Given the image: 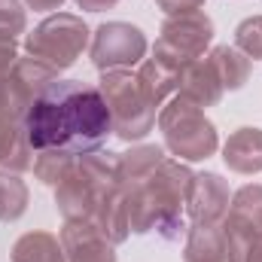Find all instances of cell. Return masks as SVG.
Wrapping results in <instances>:
<instances>
[{
  "label": "cell",
  "mask_w": 262,
  "mask_h": 262,
  "mask_svg": "<svg viewBox=\"0 0 262 262\" xmlns=\"http://www.w3.org/2000/svg\"><path fill=\"white\" fill-rule=\"evenodd\" d=\"M229 183L216 171L192 174L189 192H186V213L192 223H223L229 213Z\"/></svg>",
  "instance_id": "obj_10"
},
{
  "label": "cell",
  "mask_w": 262,
  "mask_h": 262,
  "mask_svg": "<svg viewBox=\"0 0 262 262\" xmlns=\"http://www.w3.org/2000/svg\"><path fill=\"white\" fill-rule=\"evenodd\" d=\"M92 46L89 25L73 12H52L46 15L31 34H25V52L43 64L55 67L58 73L76 64V58Z\"/></svg>",
  "instance_id": "obj_6"
},
{
  "label": "cell",
  "mask_w": 262,
  "mask_h": 262,
  "mask_svg": "<svg viewBox=\"0 0 262 262\" xmlns=\"http://www.w3.org/2000/svg\"><path fill=\"white\" fill-rule=\"evenodd\" d=\"M223 232H226V247H229V262H247L250 244L262 235V186L259 183H247L241 186L232 201H229V213L223 220Z\"/></svg>",
  "instance_id": "obj_9"
},
{
  "label": "cell",
  "mask_w": 262,
  "mask_h": 262,
  "mask_svg": "<svg viewBox=\"0 0 262 262\" xmlns=\"http://www.w3.org/2000/svg\"><path fill=\"white\" fill-rule=\"evenodd\" d=\"M25 6L34 12H58L64 6V0H25Z\"/></svg>",
  "instance_id": "obj_28"
},
{
  "label": "cell",
  "mask_w": 262,
  "mask_h": 262,
  "mask_svg": "<svg viewBox=\"0 0 262 262\" xmlns=\"http://www.w3.org/2000/svg\"><path fill=\"white\" fill-rule=\"evenodd\" d=\"M159 131L165 137V146L180 162H204L220 149L216 125L204 116V110L186 101L183 95H174L159 110Z\"/></svg>",
  "instance_id": "obj_4"
},
{
  "label": "cell",
  "mask_w": 262,
  "mask_h": 262,
  "mask_svg": "<svg viewBox=\"0 0 262 262\" xmlns=\"http://www.w3.org/2000/svg\"><path fill=\"white\" fill-rule=\"evenodd\" d=\"M119 189V152L92 149L76 156L70 174L55 186V207L64 223H92L101 201Z\"/></svg>",
  "instance_id": "obj_3"
},
{
  "label": "cell",
  "mask_w": 262,
  "mask_h": 262,
  "mask_svg": "<svg viewBox=\"0 0 262 262\" xmlns=\"http://www.w3.org/2000/svg\"><path fill=\"white\" fill-rule=\"evenodd\" d=\"M156 6L168 15H183V12H198L204 0H156Z\"/></svg>",
  "instance_id": "obj_26"
},
{
  "label": "cell",
  "mask_w": 262,
  "mask_h": 262,
  "mask_svg": "<svg viewBox=\"0 0 262 262\" xmlns=\"http://www.w3.org/2000/svg\"><path fill=\"white\" fill-rule=\"evenodd\" d=\"M134 76H137V82H140V89H143V95H146V101L152 107H165L180 92V73L171 70V67H165L156 58L140 61Z\"/></svg>",
  "instance_id": "obj_16"
},
{
  "label": "cell",
  "mask_w": 262,
  "mask_h": 262,
  "mask_svg": "<svg viewBox=\"0 0 262 262\" xmlns=\"http://www.w3.org/2000/svg\"><path fill=\"white\" fill-rule=\"evenodd\" d=\"M15 61H18V49H15V43H6V40H0V79L12 73Z\"/></svg>",
  "instance_id": "obj_27"
},
{
  "label": "cell",
  "mask_w": 262,
  "mask_h": 262,
  "mask_svg": "<svg viewBox=\"0 0 262 262\" xmlns=\"http://www.w3.org/2000/svg\"><path fill=\"white\" fill-rule=\"evenodd\" d=\"M192 183V171L180 159H162L159 168L140 180V183H125V210H128V226L134 235L156 232L165 241H180L186 235V192Z\"/></svg>",
  "instance_id": "obj_2"
},
{
  "label": "cell",
  "mask_w": 262,
  "mask_h": 262,
  "mask_svg": "<svg viewBox=\"0 0 262 262\" xmlns=\"http://www.w3.org/2000/svg\"><path fill=\"white\" fill-rule=\"evenodd\" d=\"M28 183L15 171H0V223H18L28 210Z\"/></svg>",
  "instance_id": "obj_21"
},
{
  "label": "cell",
  "mask_w": 262,
  "mask_h": 262,
  "mask_svg": "<svg viewBox=\"0 0 262 262\" xmlns=\"http://www.w3.org/2000/svg\"><path fill=\"white\" fill-rule=\"evenodd\" d=\"M25 128L34 152L70 149L82 156L107 143L113 122L98 85L82 79H58L34 101L25 116Z\"/></svg>",
  "instance_id": "obj_1"
},
{
  "label": "cell",
  "mask_w": 262,
  "mask_h": 262,
  "mask_svg": "<svg viewBox=\"0 0 262 262\" xmlns=\"http://www.w3.org/2000/svg\"><path fill=\"white\" fill-rule=\"evenodd\" d=\"M34 168V146L28 140V128L21 119L0 116V171H31Z\"/></svg>",
  "instance_id": "obj_14"
},
{
  "label": "cell",
  "mask_w": 262,
  "mask_h": 262,
  "mask_svg": "<svg viewBox=\"0 0 262 262\" xmlns=\"http://www.w3.org/2000/svg\"><path fill=\"white\" fill-rule=\"evenodd\" d=\"M223 82H220V76L213 73V67L207 58H198L192 64H186L180 70V92L177 95H183L186 101H192L198 104L201 110L204 107H216L220 101H223Z\"/></svg>",
  "instance_id": "obj_13"
},
{
  "label": "cell",
  "mask_w": 262,
  "mask_h": 262,
  "mask_svg": "<svg viewBox=\"0 0 262 262\" xmlns=\"http://www.w3.org/2000/svg\"><path fill=\"white\" fill-rule=\"evenodd\" d=\"M92 223L101 229V235H104L110 244H122V241L128 238L131 226H128V210H125V195H122V189L101 201V207H98V213H95Z\"/></svg>",
  "instance_id": "obj_20"
},
{
  "label": "cell",
  "mask_w": 262,
  "mask_h": 262,
  "mask_svg": "<svg viewBox=\"0 0 262 262\" xmlns=\"http://www.w3.org/2000/svg\"><path fill=\"white\" fill-rule=\"evenodd\" d=\"M98 89L107 101L113 134L125 143L143 140L156 125V107L146 101L137 76L131 70H107L98 79Z\"/></svg>",
  "instance_id": "obj_5"
},
{
  "label": "cell",
  "mask_w": 262,
  "mask_h": 262,
  "mask_svg": "<svg viewBox=\"0 0 262 262\" xmlns=\"http://www.w3.org/2000/svg\"><path fill=\"white\" fill-rule=\"evenodd\" d=\"M162 159H165V149L159 143H137L125 152H119V180H122V186L146 180L159 168Z\"/></svg>",
  "instance_id": "obj_19"
},
{
  "label": "cell",
  "mask_w": 262,
  "mask_h": 262,
  "mask_svg": "<svg viewBox=\"0 0 262 262\" xmlns=\"http://www.w3.org/2000/svg\"><path fill=\"white\" fill-rule=\"evenodd\" d=\"M183 262H229L223 223H192L186 229Z\"/></svg>",
  "instance_id": "obj_15"
},
{
  "label": "cell",
  "mask_w": 262,
  "mask_h": 262,
  "mask_svg": "<svg viewBox=\"0 0 262 262\" xmlns=\"http://www.w3.org/2000/svg\"><path fill=\"white\" fill-rule=\"evenodd\" d=\"M31 107H34V101L18 89V82L12 79V73L3 76V79H0V116L21 119V122H25V116H28Z\"/></svg>",
  "instance_id": "obj_23"
},
{
  "label": "cell",
  "mask_w": 262,
  "mask_h": 262,
  "mask_svg": "<svg viewBox=\"0 0 262 262\" xmlns=\"http://www.w3.org/2000/svg\"><path fill=\"white\" fill-rule=\"evenodd\" d=\"M73 3L85 12H104V9H113L119 0H73Z\"/></svg>",
  "instance_id": "obj_29"
},
{
  "label": "cell",
  "mask_w": 262,
  "mask_h": 262,
  "mask_svg": "<svg viewBox=\"0 0 262 262\" xmlns=\"http://www.w3.org/2000/svg\"><path fill=\"white\" fill-rule=\"evenodd\" d=\"M204 58L210 61L213 73L223 82V89H229V92L244 89V82L250 79V58L235 46H213L210 55H204Z\"/></svg>",
  "instance_id": "obj_18"
},
{
  "label": "cell",
  "mask_w": 262,
  "mask_h": 262,
  "mask_svg": "<svg viewBox=\"0 0 262 262\" xmlns=\"http://www.w3.org/2000/svg\"><path fill=\"white\" fill-rule=\"evenodd\" d=\"M235 49L253 61H262V15H250L235 28Z\"/></svg>",
  "instance_id": "obj_25"
},
{
  "label": "cell",
  "mask_w": 262,
  "mask_h": 262,
  "mask_svg": "<svg viewBox=\"0 0 262 262\" xmlns=\"http://www.w3.org/2000/svg\"><path fill=\"white\" fill-rule=\"evenodd\" d=\"M9 262H67L61 238H55L52 232H25L15 238Z\"/></svg>",
  "instance_id": "obj_17"
},
{
  "label": "cell",
  "mask_w": 262,
  "mask_h": 262,
  "mask_svg": "<svg viewBox=\"0 0 262 262\" xmlns=\"http://www.w3.org/2000/svg\"><path fill=\"white\" fill-rule=\"evenodd\" d=\"M223 162L229 171L235 174H259L262 171V128L244 125V128L232 131L229 140L223 143Z\"/></svg>",
  "instance_id": "obj_12"
},
{
  "label": "cell",
  "mask_w": 262,
  "mask_h": 262,
  "mask_svg": "<svg viewBox=\"0 0 262 262\" xmlns=\"http://www.w3.org/2000/svg\"><path fill=\"white\" fill-rule=\"evenodd\" d=\"M146 55V37L137 25L128 21H104L92 34L89 58L101 73L107 70H131Z\"/></svg>",
  "instance_id": "obj_8"
},
{
  "label": "cell",
  "mask_w": 262,
  "mask_h": 262,
  "mask_svg": "<svg viewBox=\"0 0 262 262\" xmlns=\"http://www.w3.org/2000/svg\"><path fill=\"white\" fill-rule=\"evenodd\" d=\"M247 262H262V235H256V241L250 244V253H247Z\"/></svg>",
  "instance_id": "obj_30"
},
{
  "label": "cell",
  "mask_w": 262,
  "mask_h": 262,
  "mask_svg": "<svg viewBox=\"0 0 262 262\" xmlns=\"http://www.w3.org/2000/svg\"><path fill=\"white\" fill-rule=\"evenodd\" d=\"M210 43H213V21L201 9L183 12V15H168L152 46V58L180 73L186 64L204 58Z\"/></svg>",
  "instance_id": "obj_7"
},
{
  "label": "cell",
  "mask_w": 262,
  "mask_h": 262,
  "mask_svg": "<svg viewBox=\"0 0 262 262\" xmlns=\"http://www.w3.org/2000/svg\"><path fill=\"white\" fill-rule=\"evenodd\" d=\"M73 162H76V152H70V149H40L34 156V177L43 186H52L55 189L67 174H70Z\"/></svg>",
  "instance_id": "obj_22"
},
{
  "label": "cell",
  "mask_w": 262,
  "mask_h": 262,
  "mask_svg": "<svg viewBox=\"0 0 262 262\" xmlns=\"http://www.w3.org/2000/svg\"><path fill=\"white\" fill-rule=\"evenodd\" d=\"M28 31V12L21 0H0V40L15 43Z\"/></svg>",
  "instance_id": "obj_24"
},
{
  "label": "cell",
  "mask_w": 262,
  "mask_h": 262,
  "mask_svg": "<svg viewBox=\"0 0 262 262\" xmlns=\"http://www.w3.org/2000/svg\"><path fill=\"white\" fill-rule=\"evenodd\" d=\"M61 247L67 262H116V244H110L95 223H64Z\"/></svg>",
  "instance_id": "obj_11"
}]
</instances>
